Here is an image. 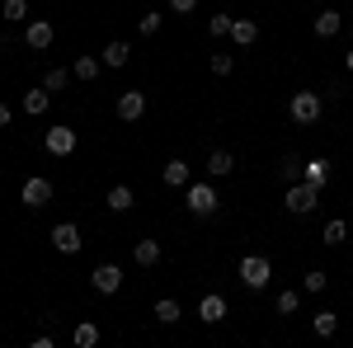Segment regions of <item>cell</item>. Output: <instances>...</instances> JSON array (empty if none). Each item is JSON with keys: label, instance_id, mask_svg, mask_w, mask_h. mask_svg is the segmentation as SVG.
I'll use <instances>...</instances> for the list:
<instances>
[{"label": "cell", "instance_id": "obj_37", "mask_svg": "<svg viewBox=\"0 0 353 348\" xmlns=\"http://www.w3.org/2000/svg\"><path fill=\"white\" fill-rule=\"evenodd\" d=\"M349 207H353V198H349Z\"/></svg>", "mask_w": 353, "mask_h": 348}, {"label": "cell", "instance_id": "obj_21", "mask_svg": "<svg viewBox=\"0 0 353 348\" xmlns=\"http://www.w3.org/2000/svg\"><path fill=\"white\" fill-rule=\"evenodd\" d=\"M179 316H184V311H179V301H174V296H161V301H156V320H161V325H174Z\"/></svg>", "mask_w": 353, "mask_h": 348}, {"label": "cell", "instance_id": "obj_22", "mask_svg": "<svg viewBox=\"0 0 353 348\" xmlns=\"http://www.w3.org/2000/svg\"><path fill=\"white\" fill-rule=\"evenodd\" d=\"M128 57H132V48H128V43H109L99 61H104V66H128Z\"/></svg>", "mask_w": 353, "mask_h": 348}, {"label": "cell", "instance_id": "obj_31", "mask_svg": "<svg viewBox=\"0 0 353 348\" xmlns=\"http://www.w3.org/2000/svg\"><path fill=\"white\" fill-rule=\"evenodd\" d=\"M297 306H301L297 292H278V311H283V316H297Z\"/></svg>", "mask_w": 353, "mask_h": 348}, {"label": "cell", "instance_id": "obj_2", "mask_svg": "<svg viewBox=\"0 0 353 348\" xmlns=\"http://www.w3.org/2000/svg\"><path fill=\"white\" fill-rule=\"evenodd\" d=\"M321 94H316V90H297V94H292V104H288V118H292V123H297V127H311V123H316V118H321Z\"/></svg>", "mask_w": 353, "mask_h": 348}, {"label": "cell", "instance_id": "obj_4", "mask_svg": "<svg viewBox=\"0 0 353 348\" xmlns=\"http://www.w3.org/2000/svg\"><path fill=\"white\" fill-rule=\"evenodd\" d=\"M184 207H189L193 216H212L221 207V198H217V188H212V184H189V188H184Z\"/></svg>", "mask_w": 353, "mask_h": 348}, {"label": "cell", "instance_id": "obj_11", "mask_svg": "<svg viewBox=\"0 0 353 348\" xmlns=\"http://www.w3.org/2000/svg\"><path fill=\"white\" fill-rule=\"evenodd\" d=\"M198 316H203V325H217V320H226V296L208 292L203 301H198Z\"/></svg>", "mask_w": 353, "mask_h": 348}, {"label": "cell", "instance_id": "obj_33", "mask_svg": "<svg viewBox=\"0 0 353 348\" xmlns=\"http://www.w3.org/2000/svg\"><path fill=\"white\" fill-rule=\"evenodd\" d=\"M156 28H161V10H146L141 14V33H156Z\"/></svg>", "mask_w": 353, "mask_h": 348}, {"label": "cell", "instance_id": "obj_27", "mask_svg": "<svg viewBox=\"0 0 353 348\" xmlns=\"http://www.w3.org/2000/svg\"><path fill=\"white\" fill-rule=\"evenodd\" d=\"M325 273H321V268H311V273H306V278H301V292H325Z\"/></svg>", "mask_w": 353, "mask_h": 348}, {"label": "cell", "instance_id": "obj_14", "mask_svg": "<svg viewBox=\"0 0 353 348\" xmlns=\"http://www.w3.org/2000/svg\"><path fill=\"white\" fill-rule=\"evenodd\" d=\"M339 28H344L339 10H321V14H316V38H334Z\"/></svg>", "mask_w": 353, "mask_h": 348}, {"label": "cell", "instance_id": "obj_18", "mask_svg": "<svg viewBox=\"0 0 353 348\" xmlns=\"http://www.w3.org/2000/svg\"><path fill=\"white\" fill-rule=\"evenodd\" d=\"M231 170H236V156H231V151H212V156H208V174H231Z\"/></svg>", "mask_w": 353, "mask_h": 348}, {"label": "cell", "instance_id": "obj_3", "mask_svg": "<svg viewBox=\"0 0 353 348\" xmlns=\"http://www.w3.org/2000/svg\"><path fill=\"white\" fill-rule=\"evenodd\" d=\"M269 278H273V264L264 259V254H245L241 259V283L250 287V292H264Z\"/></svg>", "mask_w": 353, "mask_h": 348}, {"label": "cell", "instance_id": "obj_5", "mask_svg": "<svg viewBox=\"0 0 353 348\" xmlns=\"http://www.w3.org/2000/svg\"><path fill=\"white\" fill-rule=\"evenodd\" d=\"M90 283H94V292L113 296L118 287H123V268H118V264H99L94 273H90Z\"/></svg>", "mask_w": 353, "mask_h": 348}, {"label": "cell", "instance_id": "obj_1", "mask_svg": "<svg viewBox=\"0 0 353 348\" xmlns=\"http://www.w3.org/2000/svg\"><path fill=\"white\" fill-rule=\"evenodd\" d=\"M316 203H321V188H316V184H306V179H297V184H288V193H283V207H288L292 216L316 212Z\"/></svg>", "mask_w": 353, "mask_h": 348}, {"label": "cell", "instance_id": "obj_23", "mask_svg": "<svg viewBox=\"0 0 353 348\" xmlns=\"http://www.w3.org/2000/svg\"><path fill=\"white\" fill-rule=\"evenodd\" d=\"M334 329H339V316L334 311H316V334L321 339H334Z\"/></svg>", "mask_w": 353, "mask_h": 348}, {"label": "cell", "instance_id": "obj_26", "mask_svg": "<svg viewBox=\"0 0 353 348\" xmlns=\"http://www.w3.org/2000/svg\"><path fill=\"white\" fill-rule=\"evenodd\" d=\"M0 14H5L10 24H19V19H28V0H5V5H0Z\"/></svg>", "mask_w": 353, "mask_h": 348}, {"label": "cell", "instance_id": "obj_29", "mask_svg": "<svg viewBox=\"0 0 353 348\" xmlns=\"http://www.w3.org/2000/svg\"><path fill=\"white\" fill-rule=\"evenodd\" d=\"M208 33H212V38H226V33H231V14H212V19H208Z\"/></svg>", "mask_w": 353, "mask_h": 348}, {"label": "cell", "instance_id": "obj_13", "mask_svg": "<svg viewBox=\"0 0 353 348\" xmlns=\"http://www.w3.org/2000/svg\"><path fill=\"white\" fill-rule=\"evenodd\" d=\"M104 203H109V212H132V203H137V198H132V188H128V184H113Z\"/></svg>", "mask_w": 353, "mask_h": 348}, {"label": "cell", "instance_id": "obj_10", "mask_svg": "<svg viewBox=\"0 0 353 348\" xmlns=\"http://www.w3.org/2000/svg\"><path fill=\"white\" fill-rule=\"evenodd\" d=\"M52 245L61 254H76V249H81V231H76L71 221H61V226H52Z\"/></svg>", "mask_w": 353, "mask_h": 348}, {"label": "cell", "instance_id": "obj_20", "mask_svg": "<svg viewBox=\"0 0 353 348\" xmlns=\"http://www.w3.org/2000/svg\"><path fill=\"white\" fill-rule=\"evenodd\" d=\"M165 184H170V188H189V165L170 161V165H165Z\"/></svg>", "mask_w": 353, "mask_h": 348}, {"label": "cell", "instance_id": "obj_35", "mask_svg": "<svg viewBox=\"0 0 353 348\" xmlns=\"http://www.w3.org/2000/svg\"><path fill=\"white\" fill-rule=\"evenodd\" d=\"M5 123H10V104H0V127H5Z\"/></svg>", "mask_w": 353, "mask_h": 348}, {"label": "cell", "instance_id": "obj_17", "mask_svg": "<svg viewBox=\"0 0 353 348\" xmlns=\"http://www.w3.org/2000/svg\"><path fill=\"white\" fill-rule=\"evenodd\" d=\"M137 264L141 268H151V264H161V240H137Z\"/></svg>", "mask_w": 353, "mask_h": 348}, {"label": "cell", "instance_id": "obj_34", "mask_svg": "<svg viewBox=\"0 0 353 348\" xmlns=\"http://www.w3.org/2000/svg\"><path fill=\"white\" fill-rule=\"evenodd\" d=\"M170 10H174V14H193V10H198V0H170Z\"/></svg>", "mask_w": 353, "mask_h": 348}, {"label": "cell", "instance_id": "obj_15", "mask_svg": "<svg viewBox=\"0 0 353 348\" xmlns=\"http://www.w3.org/2000/svg\"><path fill=\"white\" fill-rule=\"evenodd\" d=\"M231 38H236V48H250L259 38V24L254 19H231Z\"/></svg>", "mask_w": 353, "mask_h": 348}, {"label": "cell", "instance_id": "obj_36", "mask_svg": "<svg viewBox=\"0 0 353 348\" xmlns=\"http://www.w3.org/2000/svg\"><path fill=\"white\" fill-rule=\"evenodd\" d=\"M344 66H349V71H353V52H344Z\"/></svg>", "mask_w": 353, "mask_h": 348}, {"label": "cell", "instance_id": "obj_30", "mask_svg": "<svg viewBox=\"0 0 353 348\" xmlns=\"http://www.w3.org/2000/svg\"><path fill=\"white\" fill-rule=\"evenodd\" d=\"M66 81H71V71H61V66H52V71H48V81H43V85H48V90L57 94V90H66Z\"/></svg>", "mask_w": 353, "mask_h": 348}, {"label": "cell", "instance_id": "obj_19", "mask_svg": "<svg viewBox=\"0 0 353 348\" xmlns=\"http://www.w3.org/2000/svg\"><path fill=\"white\" fill-rule=\"evenodd\" d=\"M99 71H104V61H99V57H81V61L71 66V76H76V81H94Z\"/></svg>", "mask_w": 353, "mask_h": 348}, {"label": "cell", "instance_id": "obj_16", "mask_svg": "<svg viewBox=\"0 0 353 348\" xmlns=\"http://www.w3.org/2000/svg\"><path fill=\"white\" fill-rule=\"evenodd\" d=\"M48 104H52V90H48V85L24 94V113H33V118H38V113H48Z\"/></svg>", "mask_w": 353, "mask_h": 348}, {"label": "cell", "instance_id": "obj_7", "mask_svg": "<svg viewBox=\"0 0 353 348\" xmlns=\"http://www.w3.org/2000/svg\"><path fill=\"white\" fill-rule=\"evenodd\" d=\"M141 113H146V94H141V90H123V94H118V118H123V123H137Z\"/></svg>", "mask_w": 353, "mask_h": 348}, {"label": "cell", "instance_id": "obj_8", "mask_svg": "<svg viewBox=\"0 0 353 348\" xmlns=\"http://www.w3.org/2000/svg\"><path fill=\"white\" fill-rule=\"evenodd\" d=\"M43 141H48L52 156H71V151H76V132H71V127H48Z\"/></svg>", "mask_w": 353, "mask_h": 348}, {"label": "cell", "instance_id": "obj_32", "mask_svg": "<svg viewBox=\"0 0 353 348\" xmlns=\"http://www.w3.org/2000/svg\"><path fill=\"white\" fill-rule=\"evenodd\" d=\"M231 66H236V61H231V52H217V57H212V71H217V76H231Z\"/></svg>", "mask_w": 353, "mask_h": 348}, {"label": "cell", "instance_id": "obj_12", "mask_svg": "<svg viewBox=\"0 0 353 348\" xmlns=\"http://www.w3.org/2000/svg\"><path fill=\"white\" fill-rule=\"evenodd\" d=\"M301 179H306V184H316V188H325L330 184V161H321V156H316V161H306V165H301Z\"/></svg>", "mask_w": 353, "mask_h": 348}, {"label": "cell", "instance_id": "obj_25", "mask_svg": "<svg viewBox=\"0 0 353 348\" xmlns=\"http://www.w3.org/2000/svg\"><path fill=\"white\" fill-rule=\"evenodd\" d=\"M301 165H306V161H297V156H283V165H278L283 184H297V179H301Z\"/></svg>", "mask_w": 353, "mask_h": 348}, {"label": "cell", "instance_id": "obj_28", "mask_svg": "<svg viewBox=\"0 0 353 348\" xmlns=\"http://www.w3.org/2000/svg\"><path fill=\"white\" fill-rule=\"evenodd\" d=\"M344 236H349V226L334 216V221H325V245H344Z\"/></svg>", "mask_w": 353, "mask_h": 348}, {"label": "cell", "instance_id": "obj_9", "mask_svg": "<svg viewBox=\"0 0 353 348\" xmlns=\"http://www.w3.org/2000/svg\"><path fill=\"white\" fill-rule=\"evenodd\" d=\"M24 43L33 48V52H43V48H52V24H48V19H33V24L24 28Z\"/></svg>", "mask_w": 353, "mask_h": 348}, {"label": "cell", "instance_id": "obj_6", "mask_svg": "<svg viewBox=\"0 0 353 348\" xmlns=\"http://www.w3.org/2000/svg\"><path fill=\"white\" fill-rule=\"evenodd\" d=\"M19 198H24V207H48V203H52V179H38V174H33Z\"/></svg>", "mask_w": 353, "mask_h": 348}, {"label": "cell", "instance_id": "obj_24", "mask_svg": "<svg viewBox=\"0 0 353 348\" xmlns=\"http://www.w3.org/2000/svg\"><path fill=\"white\" fill-rule=\"evenodd\" d=\"M94 344H99V325H94V320L76 325V348H94Z\"/></svg>", "mask_w": 353, "mask_h": 348}]
</instances>
